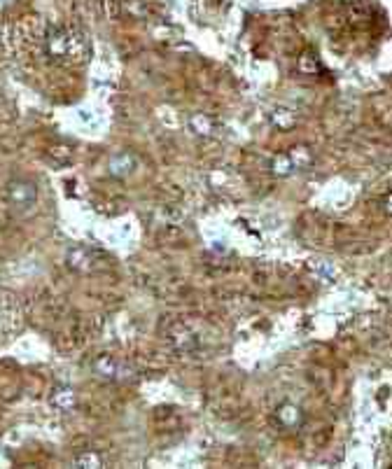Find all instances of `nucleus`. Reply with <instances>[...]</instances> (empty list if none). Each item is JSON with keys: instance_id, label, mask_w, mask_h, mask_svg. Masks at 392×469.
<instances>
[{"instance_id": "nucleus-1", "label": "nucleus", "mask_w": 392, "mask_h": 469, "mask_svg": "<svg viewBox=\"0 0 392 469\" xmlns=\"http://www.w3.org/2000/svg\"><path fill=\"white\" fill-rule=\"evenodd\" d=\"M5 198H8L10 208L17 213H28L31 208L37 203V187L31 180L24 178H12L5 185Z\"/></svg>"}, {"instance_id": "nucleus-2", "label": "nucleus", "mask_w": 392, "mask_h": 469, "mask_svg": "<svg viewBox=\"0 0 392 469\" xmlns=\"http://www.w3.org/2000/svg\"><path fill=\"white\" fill-rule=\"evenodd\" d=\"M66 266L73 268V271H77V273H92L94 268L101 266V257H99V253H94L92 248L75 246V248L68 250Z\"/></svg>"}, {"instance_id": "nucleus-3", "label": "nucleus", "mask_w": 392, "mask_h": 469, "mask_svg": "<svg viewBox=\"0 0 392 469\" xmlns=\"http://www.w3.org/2000/svg\"><path fill=\"white\" fill-rule=\"evenodd\" d=\"M92 369H94V374L101 378V381H121V378H124V371H126L124 364H121L119 359L110 357V355L96 357L94 364H92Z\"/></svg>"}, {"instance_id": "nucleus-4", "label": "nucleus", "mask_w": 392, "mask_h": 469, "mask_svg": "<svg viewBox=\"0 0 392 469\" xmlns=\"http://www.w3.org/2000/svg\"><path fill=\"white\" fill-rule=\"evenodd\" d=\"M47 54L54 61H63L68 54H73V37L66 31H51L47 35Z\"/></svg>"}, {"instance_id": "nucleus-5", "label": "nucleus", "mask_w": 392, "mask_h": 469, "mask_svg": "<svg viewBox=\"0 0 392 469\" xmlns=\"http://www.w3.org/2000/svg\"><path fill=\"white\" fill-rule=\"evenodd\" d=\"M275 420H278L280 427L294 429L301 425V420H304V411L292 402H282L280 407L275 409Z\"/></svg>"}, {"instance_id": "nucleus-6", "label": "nucleus", "mask_w": 392, "mask_h": 469, "mask_svg": "<svg viewBox=\"0 0 392 469\" xmlns=\"http://www.w3.org/2000/svg\"><path fill=\"white\" fill-rule=\"evenodd\" d=\"M171 341H173V346H176L178 350H182V352H191V350L198 348V336L189 330V327H185V325H176V327H173Z\"/></svg>"}, {"instance_id": "nucleus-7", "label": "nucleus", "mask_w": 392, "mask_h": 469, "mask_svg": "<svg viewBox=\"0 0 392 469\" xmlns=\"http://www.w3.org/2000/svg\"><path fill=\"white\" fill-rule=\"evenodd\" d=\"M49 404L59 411H70L77 404V395L73 388H68V385H56V388L49 393Z\"/></svg>"}, {"instance_id": "nucleus-8", "label": "nucleus", "mask_w": 392, "mask_h": 469, "mask_svg": "<svg viewBox=\"0 0 392 469\" xmlns=\"http://www.w3.org/2000/svg\"><path fill=\"white\" fill-rule=\"evenodd\" d=\"M133 169H136V157L131 152H119L110 159V173L112 176H128Z\"/></svg>"}, {"instance_id": "nucleus-9", "label": "nucleus", "mask_w": 392, "mask_h": 469, "mask_svg": "<svg viewBox=\"0 0 392 469\" xmlns=\"http://www.w3.org/2000/svg\"><path fill=\"white\" fill-rule=\"evenodd\" d=\"M75 467H103V458L96 451H85L73 460Z\"/></svg>"}, {"instance_id": "nucleus-10", "label": "nucleus", "mask_w": 392, "mask_h": 469, "mask_svg": "<svg viewBox=\"0 0 392 469\" xmlns=\"http://www.w3.org/2000/svg\"><path fill=\"white\" fill-rule=\"evenodd\" d=\"M290 159L294 169H306V166L311 164V152H308L306 147H294L290 152Z\"/></svg>"}, {"instance_id": "nucleus-11", "label": "nucleus", "mask_w": 392, "mask_h": 469, "mask_svg": "<svg viewBox=\"0 0 392 469\" xmlns=\"http://www.w3.org/2000/svg\"><path fill=\"white\" fill-rule=\"evenodd\" d=\"M292 171H294V166H292L290 154H280V157H275V162H273L275 176H290Z\"/></svg>"}, {"instance_id": "nucleus-12", "label": "nucleus", "mask_w": 392, "mask_h": 469, "mask_svg": "<svg viewBox=\"0 0 392 469\" xmlns=\"http://www.w3.org/2000/svg\"><path fill=\"white\" fill-rule=\"evenodd\" d=\"M191 126L196 128V133H203V136H208V133L215 131V121L210 117H203V114H198V117L191 119Z\"/></svg>"}, {"instance_id": "nucleus-13", "label": "nucleus", "mask_w": 392, "mask_h": 469, "mask_svg": "<svg viewBox=\"0 0 392 469\" xmlns=\"http://www.w3.org/2000/svg\"><path fill=\"white\" fill-rule=\"evenodd\" d=\"M47 154L51 159H56L59 164H63L66 159H70V147L68 145H54V147H49Z\"/></svg>"}]
</instances>
